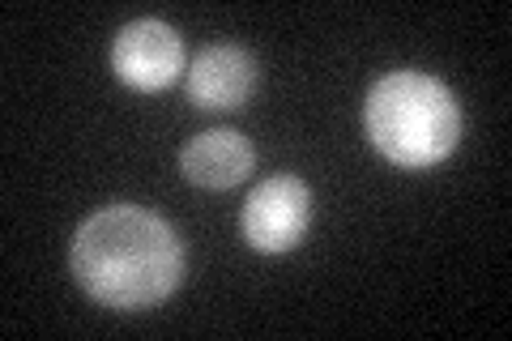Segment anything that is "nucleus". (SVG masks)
<instances>
[{
  "label": "nucleus",
  "mask_w": 512,
  "mask_h": 341,
  "mask_svg": "<svg viewBox=\"0 0 512 341\" xmlns=\"http://www.w3.org/2000/svg\"><path fill=\"white\" fill-rule=\"evenodd\" d=\"M69 265L94 303L116 312H146L184 278V243L141 205H107L73 235Z\"/></svg>",
  "instance_id": "nucleus-1"
},
{
  "label": "nucleus",
  "mask_w": 512,
  "mask_h": 341,
  "mask_svg": "<svg viewBox=\"0 0 512 341\" xmlns=\"http://www.w3.org/2000/svg\"><path fill=\"white\" fill-rule=\"evenodd\" d=\"M363 128L372 145L402 171H427L444 162L461 141V103L444 81L427 73L380 77L363 107Z\"/></svg>",
  "instance_id": "nucleus-2"
},
{
  "label": "nucleus",
  "mask_w": 512,
  "mask_h": 341,
  "mask_svg": "<svg viewBox=\"0 0 512 341\" xmlns=\"http://www.w3.org/2000/svg\"><path fill=\"white\" fill-rule=\"evenodd\" d=\"M312 222L308 184L295 175H274L256 184L244 201V239L256 252H291Z\"/></svg>",
  "instance_id": "nucleus-3"
},
{
  "label": "nucleus",
  "mask_w": 512,
  "mask_h": 341,
  "mask_svg": "<svg viewBox=\"0 0 512 341\" xmlns=\"http://www.w3.org/2000/svg\"><path fill=\"white\" fill-rule=\"evenodd\" d=\"M111 69H116L124 86L141 94L167 90L184 69V39L167 22L154 18L128 22L116 35V43H111Z\"/></svg>",
  "instance_id": "nucleus-4"
},
{
  "label": "nucleus",
  "mask_w": 512,
  "mask_h": 341,
  "mask_svg": "<svg viewBox=\"0 0 512 341\" xmlns=\"http://www.w3.org/2000/svg\"><path fill=\"white\" fill-rule=\"evenodd\" d=\"M256 90V60L244 47H205L188 64V99L201 111H231L244 107L248 94Z\"/></svg>",
  "instance_id": "nucleus-5"
},
{
  "label": "nucleus",
  "mask_w": 512,
  "mask_h": 341,
  "mask_svg": "<svg viewBox=\"0 0 512 341\" xmlns=\"http://www.w3.org/2000/svg\"><path fill=\"white\" fill-rule=\"evenodd\" d=\"M180 167L197 188H235L256 167V150L235 128H210L184 145Z\"/></svg>",
  "instance_id": "nucleus-6"
}]
</instances>
